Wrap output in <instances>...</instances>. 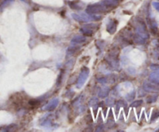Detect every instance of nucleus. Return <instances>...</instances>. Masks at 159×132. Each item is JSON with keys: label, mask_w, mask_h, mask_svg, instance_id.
<instances>
[{"label": "nucleus", "mask_w": 159, "mask_h": 132, "mask_svg": "<svg viewBox=\"0 0 159 132\" xmlns=\"http://www.w3.org/2000/svg\"><path fill=\"white\" fill-rule=\"evenodd\" d=\"M110 9L103 2L99 3H95V4L89 5L85 9V12L87 14H91V15H94V14H99L102 13V12H107L110 11Z\"/></svg>", "instance_id": "f257e3e1"}, {"label": "nucleus", "mask_w": 159, "mask_h": 132, "mask_svg": "<svg viewBox=\"0 0 159 132\" xmlns=\"http://www.w3.org/2000/svg\"><path fill=\"white\" fill-rule=\"evenodd\" d=\"M135 35H138L142 38L148 40L149 38V34L148 32L147 26L143 20H138L135 26Z\"/></svg>", "instance_id": "f03ea898"}, {"label": "nucleus", "mask_w": 159, "mask_h": 132, "mask_svg": "<svg viewBox=\"0 0 159 132\" xmlns=\"http://www.w3.org/2000/svg\"><path fill=\"white\" fill-rule=\"evenodd\" d=\"M89 75V68H87V67L84 66L83 68L81 69L80 74H79L77 82H76V87H77L78 89H80L81 87L84 85L85 81L88 79Z\"/></svg>", "instance_id": "7ed1b4c3"}, {"label": "nucleus", "mask_w": 159, "mask_h": 132, "mask_svg": "<svg viewBox=\"0 0 159 132\" xmlns=\"http://www.w3.org/2000/svg\"><path fill=\"white\" fill-rule=\"evenodd\" d=\"M98 29V25L95 23H89V24H85L80 29L81 33L85 36H89L91 37L93 35L95 31Z\"/></svg>", "instance_id": "20e7f679"}, {"label": "nucleus", "mask_w": 159, "mask_h": 132, "mask_svg": "<svg viewBox=\"0 0 159 132\" xmlns=\"http://www.w3.org/2000/svg\"><path fill=\"white\" fill-rule=\"evenodd\" d=\"M143 89L144 91L148 92V93H158L159 92V85L157 83H154L152 82H144Z\"/></svg>", "instance_id": "39448f33"}, {"label": "nucleus", "mask_w": 159, "mask_h": 132, "mask_svg": "<svg viewBox=\"0 0 159 132\" xmlns=\"http://www.w3.org/2000/svg\"><path fill=\"white\" fill-rule=\"evenodd\" d=\"M59 103V99L57 98H54L51 99V101L48 102L44 107L42 108L43 110H47V111H52L56 109V107L58 106Z\"/></svg>", "instance_id": "423d86ee"}, {"label": "nucleus", "mask_w": 159, "mask_h": 132, "mask_svg": "<svg viewBox=\"0 0 159 132\" xmlns=\"http://www.w3.org/2000/svg\"><path fill=\"white\" fill-rule=\"evenodd\" d=\"M118 21L116 20H110L107 25V30L109 34H113L116 31Z\"/></svg>", "instance_id": "0eeeda50"}, {"label": "nucleus", "mask_w": 159, "mask_h": 132, "mask_svg": "<svg viewBox=\"0 0 159 132\" xmlns=\"http://www.w3.org/2000/svg\"><path fill=\"white\" fill-rule=\"evenodd\" d=\"M148 23L149 27H150V30L152 34L155 36L158 34V25H157L156 22L154 20H152V19H148Z\"/></svg>", "instance_id": "6e6552de"}, {"label": "nucleus", "mask_w": 159, "mask_h": 132, "mask_svg": "<svg viewBox=\"0 0 159 132\" xmlns=\"http://www.w3.org/2000/svg\"><path fill=\"white\" fill-rule=\"evenodd\" d=\"M86 41V37L84 36H75L71 39V43L72 44H79V43H85Z\"/></svg>", "instance_id": "1a4fd4ad"}, {"label": "nucleus", "mask_w": 159, "mask_h": 132, "mask_svg": "<svg viewBox=\"0 0 159 132\" xmlns=\"http://www.w3.org/2000/svg\"><path fill=\"white\" fill-rule=\"evenodd\" d=\"M149 79H150L151 82H154V83L159 84V70H156V71H154L153 72L151 73Z\"/></svg>", "instance_id": "9d476101"}, {"label": "nucleus", "mask_w": 159, "mask_h": 132, "mask_svg": "<svg viewBox=\"0 0 159 132\" xmlns=\"http://www.w3.org/2000/svg\"><path fill=\"white\" fill-rule=\"evenodd\" d=\"M110 92V89L107 86L102 87V89H100L99 93H98V96L100 98H106L108 96L109 93Z\"/></svg>", "instance_id": "9b49d317"}, {"label": "nucleus", "mask_w": 159, "mask_h": 132, "mask_svg": "<svg viewBox=\"0 0 159 132\" xmlns=\"http://www.w3.org/2000/svg\"><path fill=\"white\" fill-rule=\"evenodd\" d=\"M122 107H127V102L124 100H118L116 102V108H115V111H116V114L117 115L119 113L120 110Z\"/></svg>", "instance_id": "f8f14e48"}, {"label": "nucleus", "mask_w": 159, "mask_h": 132, "mask_svg": "<svg viewBox=\"0 0 159 132\" xmlns=\"http://www.w3.org/2000/svg\"><path fill=\"white\" fill-rule=\"evenodd\" d=\"M78 50H79V47H70L68 49V51H67L66 57H68L69 56L73 55Z\"/></svg>", "instance_id": "ddd939ff"}, {"label": "nucleus", "mask_w": 159, "mask_h": 132, "mask_svg": "<svg viewBox=\"0 0 159 132\" xmlns=\"http://www.w3.org/2000/svg\"><path fill=\"white\" fill-rule=\"evenodd\" d=\"M71 16H72V18L74 19L75 20H76V21L79 22V23H84L83 19H82V16H81L80 14L72 13V14H71Z\"/></svg>", "instance_id": "4468645a"}, {"label": "nucleus", "mask_w": 159, "mask_h": 132, "mask_svg": "<svg viewBox=\"0 0 159 132\" xmlns=\"http://www.w3.org/2000/svg\"><path fill=\"white\" fill-rule=\"evenodd\" d=\"M68 5H69V6L71 8V9H75V10L82 9V6H79V4L76 3L75 2H68Z\"/></svg>", "instance_id": "2eb2a0df"}, {"label": "nucleus", "mask_w": 159, "mask_h": 132, "mask_svg": "<svg viewBox=\"0 0 159 132\" xmlns=\"http://www.w3.org/2000/svg\"><path fill=\"white\" fill-rule=\"evenodd\" d=\"M159 117V110H154L152 112V116H151V121H155Z\"/></svg>", "instance_id": "dca6fc26"}, {"label": "nucleus", "mask_w": 159, "mask_h": 132, "mask_svg": "<svg viewBox=\"0 0 159 132\" xmlns=\"http://www.w3.org/2000/svg\"><path fill=\"white\" fill-rule=\"evenodd\" d=\"M40 102L41 101L39 99H32L29 101V104L32 107H37L38 105H40Z\"/></svg>", "instance_id": "f3484780"}, {"label": "nucleus", "mask_w": 159, "mask_h": 132, "mask_svg": "<svg viewBox=\"0 0 159 132\" xmlns=\"http://www.w3.org/2000/svg\"><path fill=\"white\" fill-rule=\"evenodd\" d=\"M157 99H158V95H152V96H148L147 98V102L148 103H152V102H155L157 100Z\"/></svg>", "instance_id": "a211bd4d"}, {"label": "nucleus", "mask_w": 159, "mask_h": 132, "mask_svg": "<svg viewBox=\"0 0 159 132\" xmlns=\"http://www.w3.org/2000/svg\"><path fill=\"white\" fill-rule=\"evenodd\" d=\"M143 102H144V101H143L142 99L135 100V101H134L131 104H130V107H140V106L142 105Z\"/></svg>", "instance_id": "6ab92c4d"}, {"label": "nucleus", "mask_w": 159, "mask_h": 132, "mask_svg": "<svg viewBox=\"0 0 159 132\" xmlns=\"http://www.w3.org/2000/svg\"><path fill=\"white\" fill-rule=\"evenodd\" d=\"M106 104L109 107H112V106L114 105L115 103V99L113 97H109L106 99Z\"/></svg>", "instance_id": "aec40b11"}, {"label": "nucleus", "mask_w": 159, "mask_h": 132, "mask_svg": "<svg viewBox=\"0 0 159 132\" xmlns=\"http://www.w3.org/2000/svg\"><path fill=\"white\" fill-rule=\"evenodd\" d=\"M14 0H1L0 1V8L6 7V6H7L8 5L10 4Z\"/></svg>", "instance_id": "412c9836"}, {"label": "nucleus", "mask_w": 159, "mask_h": 132, "mask_svg": "<svg viewBox=\"0 0 159 132\" xmlns=\"http://www.w3.org/2000/svg\"><path fill=\"white\" fill-rule=\"evenodd\" d=\"M98 102H99V99H98L96 97H93L89 100V105L90 107H95V106L97 105Z\"/></svg>", "instance_id": "4be33fe9"}, {"label": "nucleus", "mask_w": 159, "mask_h": 132, "mask_svg": "<svg viewBox=\"0 0 159 132\" xmlns=\"http://www.w3.org/2000/svg\"><path fill=\"white\" fill-rule=\"evenodd\" d=\"M135 94H136V93H135V91L130 92V93H129V94H127V96H126V99L128 101H131L132 99H134Z\"/></svg>", "instance_id": "5701e85b"}, {"label": "nucleus", "mask_w": 159, "mask_h": 132, "mask_svg": "<svg viewBox=\"0 0 159 132\" xmlns=\"http://www.w3.org/2000/svg\"><path fill=\"white\" fill-rule=\"evenodd\" d=\"M16 128V125L15 124H12V125H9L8 127H6V128L3 129V131H11V130H13L14 129Z\"/></svg>", "instance_id": "b1692460"}, {"label": "nucleus", "mask_w": 159, "mask_h": 132, "mask_svg": "<svg viewBox=\"0 0 159 132\" xmlns=\"http://www.w3.org/2000/svg\"><path fill=\"white\" fill-rule=\"evenodd\" d=\"M151 69L154 70V71H156V70H159V65L158 64H152L150 66Z\"/></svg>", "instance_id": "393cba45"}, {"label": "nucleus", "mask_w": 159, "mask_h": 132, "mask_svg": "<svg viewBox=\"0 0 159 132\" xmlns=\"http://www.w3.org/2000/svg\"><path fill=\"white\" fill-rule=\"evenodd\" d=\"M73 64H74V61L72 60V59H71V60H70V61H67V63H66V67L67 68H71V67L73 66Z\"/></svg>", "instance_id": "a878e982"}, {"label": "nucleus", "mask_w": 159, "mask_h": 132, "mask_svg": "<svg viewBox=\"0 0 159 132\" xmlns=\"http://www.w3.org/2000/svg\"><path fill=\"white\" fill-rule=\"evenodd\" d=\"M152 5H153L154 8H155L157 11H158L159 12V2H154L152 3Z\"/></svg>", "instance_id": "bb28decb"}, {"label": "nucleus", "mask_w": 159, "mask_h": 132, "mask_svg": "<svg viewBox=\"0 0 159 132\" xmlns=\"http://www.w3.org/2000/svg\"><path fill=\"white\" fill-rule=\"evenodd\" d=\"M116 1H119L120 2V0H116Z\"/></svg>", "instance_id": "cd10ccee"}]
</instances>
